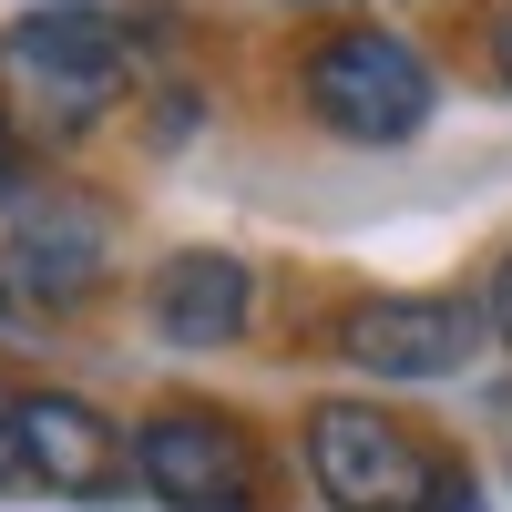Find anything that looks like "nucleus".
<instances>
[{"instance_id":"f8f14e48","label":"nucleus","mask_w":512,"mask_h":512,"mask_svg":"<svg viewBox=\"0 0 512 512\" xmlns=\"http://www.w3.org/2000/svg\"><path fill=\"white\" fill-rule=\"evenodd\" d=\"M431 512H492V502H482V482H472V472H451V492H441Z\"/></svg>"},{"instance_id":"7ed1b4c3","label":"nucleus","mask_w":512,"mask_h":512,"mask_svg":"<svg viewBox=\"0 0 512 512\" xmlns=\"http://www.w3.org/2000/svg\"><path fill=\"white\" fill-rule=\"evenodd\" d=\"M297 103L318 113V134L338 144H410L441 113V72L420 62V41L400 31H328L297 62Z\"/></svg>"},{"instance_id":"0eeeda50","label":"nucleus","mask_w":512,"mask_h":512,"mask_svg":"<svg viewBox=\"0 0 512 512\" xmlns=\"http://www.w3.org/2000/svg\"><path fill=\"white\" fill-rule=\"evenodd\" d=\"M21 472L52 502H113L134 482V441L72 390H21Z\"/></svg>"},{"instance_id":"6e6552de","label":"nucleus","mask_w":512,"mask_h":512,"mask_svg":"<svg viewBox=\"0 0 512 512\" xmlns=\"http://www.w3.org/2000/svg\"><path fill=\"white\" fill-rule=\"evenodd\" d=\"M144 308H154V338H175V349H236L256 318V267L236 246H175L144 277Z\"/></svg>"},{"instance_id":"f03ea898","label":"nucleus","mask_w":512,"mask_h":512,"mask_svg":"<svg viewBox=\"0 0 512 512\" xmlns=\"http://www.w3.org/2000/svg\"><path fill=\"white\" fill-rule=\"evenodd\" d=\"M297 451H308V482H318L328 512H431L451 492L441 441L410 431V420L379 410V400H318Z\"/></svg>"},{"instance_id":"39448f33","label":"nucleus","mask_w":512,"mask_h":512,"mask_svg":"<svg viewBox=\"0 0 512 512\" xmlns=\"http://www.w3.org/2000/svg\"><path fill=\"white\" fill-rule=\"evenodd\" d=\"M0 277L21 308H82L113 277V205L93 185H31L0 236Z\"/></svg>"},{"instance_id":"1a4fd4ad","label":"nucleus","mask_w":512,"mask_h":512,"mask_svg":"<svg viewBox=\"0 0 512 512\" xmlns=\"http://www.w3.org/2000/svg\"><path fill=\"white\" fill-rule=\"evenodd\" d=\"M21 195H31V144L11 134V113H0V216H11Z\"/></svg>"},{"instance_id":"9b49d317","label":"nucleus","mask_w":512,"mask_h":512,"mask_svg":"<svg viewBox=\"0 0 512 512\" xmlns=\"http://www.w3.org/2000/svg\"><path fill=\"white\" fill-rule=\"evenodd\" d=\"M21 390H0V492H21Z\"/></svg>"},{"instance_id":"423d86ee","label":"nucleus","mask_w":512,"mask_h":512,"mask_svg":"<svg viewBox=\"0 0 512 512\" xmlns=\"http://www.w3.org/2000/svg\"><path fill=\"white\" fill-rule=\"evenodd\" d=\"M482 297H349L328 318V349L359 379H451L482 359Z\"/></svg>"},{"instance_id":"9d476101","label":"nucleus","mask_w":512,"mask_h":512,"mask_svg":"<svg viewBox=\"0 0 512 512\" xmlns=\"http://www.w3.org/2000/svg\"><path fill=\"white\" fill-rule=\"evenodd\" d=\"M482 318H492V338L512 349V246L492 256V277H482Z\"/></svg>"},{"instance_id":"f257e3e1","label":"nucleus","mask_w":512,"mask_h":512,"mask_svg":"<svg viewBox=\"0 0 512 512\" xmlns=\"http://www.w3.org/2000/svg\"><path fill=\"white\" fill-rule=\"evenodd\" d=\"M134 93V31L93 0L0 21V113L21 144H82L93 123Z\"/></svg>"},{"instance_id":"20e7f679","label":"nucleus","mask_w":512,"mask_h":512,"mask_svg":"<svg viewBox=\"0 0 512 512\" xmlns=\"http://www.w3.org/2000/svg\"><path fill=\"white\" fill-rule=\"evenodd\" d=\"M134 482L164 512H256L267 502V461H256V431L216 400H164L134 431Z\"/></svg>"},{"instance_id":"ddd939ff","label":"nucleus","mask_w":512,"mask_h":512,"mask_svg":"<svg viewBox=\"0 0 512 512\" xmlns=\"http://www.w3.org/2000/svg\"><path fill=\"white\" fill-rule=\"evenodd\" d=\"M492 62H502V82H512V21H492Z\"/></svg>"}]
</instances>
